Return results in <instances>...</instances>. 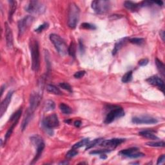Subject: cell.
Masks as SVG:
<instances>
[{"label": "cell", "mask_w": 165, "mask_h": 165, "mask_svg": "<svg viewBox=\"0 0 165 165\" xmlns=\"http://www.w3.org/2000/svg\"><path fill=\"white\" fill-rule=\"evenodd\" d=\"M80 9L74 3L69 5L68 13V25L70 28L75 29L79 20Z\"/></svg>", "instance_id": "cell-1"}, {"label": "cell", "mask_w": 165, "mask_h": 165, "mask_svg": "<svg viewBox=\"0 0 165 165\" xmlns=\"http://www.w3.org/2000/svg\"><path fill=\"white\" fill-rule=\"evenodd\" d=\"M31 53L32 57V70L35 72H37L40 67V55L39 44L36 40L31 42Z\"/></svg>", "instance_id": "cell-2"}, {"label": "cell", "mask_w": 165, "mask_h": 165, "mask_svg": "<svg viewBox=\"0 0 165 165\" xmlns=\"http://www.w3.org/2000/svg\"><path fill=\"white\" fill-rule=\"evenodd\" d=\"M50 39L52 42L58 54L61 56H65L68 52V47L61 37L56 34L50 35Z\"/></svg>", "instance_id": "cell-3"}, {"label": "cell", "mask_w": 165, "mask_h": 165, "mask_svg": "<svg viewBox=\"0 0 165 165\" xmlns=\"http://www.w3.org/2000/svg\"><path fill=\"white\" fill-rule=\"evenodd\" d=\"M46 7L42 2L32 0L26 5L25 10L32 14H42L45 12Z\"/></svg>", "instance_id": "cell-4"}, {"label": "cell", "mask_w": 165, "mask_h": 165, "mask_svg": "<svg viewBox=\"0 0 165 165\" xmlns=\"http://www.w3.org/2000/svg\"><path fill=\"white\" fill-rule=\"evenodd\" d=\"M111 3L107 0H96L92 2V8L97 14H102L107 12L110 9Z\"/></svg>", "instance_id": "cell-5"}, {"label": "cell", "mask_w": 165, "mask_h": 165, "mask_svg": "<svg viewBox=\"0 0 165 165\" xmlns=\"http://www.w3.org/2000/svg\"><path fill=\"white\" fill-rule=\"evenodd\" d=\"M31 143L36 148V153L31 164H34L38 160L45 148V143L42 138L39 136H34L31 138Z\"/></svg>", "instance_id": "cell-6"}, {"label": "cell", "mask_w": 165, "mask_h": 165, "mask_svg": "<svg viewBox=\"0 0 165 165\" xmlns=\"http://www.w3.org/2000/svg\"><path fill=\"white\" fill-rule=\"evenodd\" d=\"M109 109L110 110V112L107 115L105 120V123L106 124H110L112 123L116 119L122 117L124 115V110L120 107L113 106Z\"/></svg>", "instance_id": "cell-7"}, {"label": "cell", "mask_w": 165, "mask_h": 165, "mask_svg": "<svg viewBox=\"0 0 165 165\" xmlns=\"http://www.w3.org/2000/svg\"><path fill=\"white\" fill-rule=\"evenodd\" d=\"M41 96L38 93H32L29 100V107L26 114L32 116L34 111L36 110L41 101Z\"/></svg>", "instance_id": "cell-8"}, {"label": "cell", "mask_w": 165, "mask_h": 165, "mask_svg": "<svg viewBox=\"0 0 165 165\" xmlns=\"http://www.w3.org/2000/svg\"><path fill=\"white\" fill-rule=\"evenodd\" d=\"M34 20V17L32 16H27L18 21V31L19 36H21L29 29Z\"/></svg>", "instance_id": "cell-9"}, {"label": "cell", "mask_w": 165, "mask_h": 165, "mask_svg": "<svg viewBox=\"0 0 165 165\" xmlns=\"http://www.w3.org/2000/svg\"><path fill=\"white\" fill-rule=\"evenodd\" d=\"M59 122L58 117L55 113H52V114L47 116L43 121V126H45V128L48 130H51L56 128V127L59 126Z\"/></svg>", "instance_id": "cell-10"}, {"label": "cell", "mask_w": 165, "mask_h": 165, "mask_svg": "<svg viewBox=\"0 0 165 165\" xmlns=\"http://www.w3.org/2000/svg\"><path fill=\"white\" fill-rule=\"evenodd\" d=\"M138 148H130L128 149H124L120 151L119 154L120 155L123 157H126V158H139L141 157H144L145 154L138 151Z\"/></svg>", "instance_id": "cell-11"}, {"label": "cell", "mask_w": 165, "mask_h": 165, "mask_svg": "<svg viewBox=\"0 0 165 165\" xmlns=\"http://www.w3.org/2000/svg\"><path fill=\"white\" fill-rule=\"evenodd\" d=\"M132 123L134 124H155L158 123V120L156 119L150 117L147 115H141L137 116L132 118Z\"/></svg>", "instance_id": "cell-12"}, {"label": "cell", "mask_w": 165, "mask_h": 165, "mask_svg": "<svg viewBox=\"0 0 165 165\" xmlns=\"http://www.w3.org/2000/svg\"><path fill=\"white\" fill-rule=\"evenodd\" d=\"M124 139H119V138H114V139L109 140H102V141L99 143V145L103 147L109 148H115L117 146L121 145L124 141Z\"/></svg>", "instance_id": "cell-13"}, {"label": "cell", "mask_w": 165, "mask_h": 165, "mask_svg": "<svg viewBox=\"0 0 165 165\" xmlns=\"http://www.w3.org/2000/svg\"><path fill=\"white\" fill-rule=\"evenodd\" d=\"M13 95V91H9V93L7 94L5 98L3 100L1 104V107H0V117H2L3 115L6 112L8 107L9 106L10 103L11 102L12 97Z\"/></svg>", "instance_id": "cell-14"}, {"label": "cell", "mask_w": 165, "mask_h": 165, "mask_svg": "<svg viewBox=\"0 0 165 165\" xmlns=\"http://www.w3.org/2000/svg\"><path fill=\"white\" fill-rule=\"evenodd\" d=\"M147 81L150 84V85L155 86L156 87L160 89V90L164 92V83L163 80L160 77H159L157 75H153V76L150 77L147 79Z\"/></svg>", "instance_id": "cell-15"}, {"label": "cell", "mask_w": 165, "mask_h": 165, "mask_svg": "<svg viewBox=\"0 0 165 165\" xmlns=\"http://www.w3.org/2000/svg\"><path fill=\"white\" fill-rule=\"evenodd\" d=\"M5 38H6L7 45L8 48H11L13 47V34L12 32V29L10 28L8 23L5 24Z\"/></svg>", "instance_id": "cell-16"}, {"label": "cell", "mask_w": 165, "mask_h": 165, "mask_svg": "<svg viewBox=\"0 0 165 165\" xmlns=\"http://www.w3.org/2000/svg\"><path fill=\"white\" fill-rule=\"evenodd\" d=\"M128 41H129V38H128V37H124V38L119 40L118 41L116 42L114 48H113V50L112 51V54L115 55L116 53H117L121 48L124 47Z\"/></svg>", "instance_id": "cell-17"}, {"label": "cell", "mask_w": 165, "mask_h": 165, "mask_svg": "<svg viewBox=\"0 0 165 165\" xmlns=\"http://www.w3.org/2000/svg\"><path fill=\"white\" fill-rule=\"evenodd\" d=\"M139 136H141L144 137L148 138V139H152V140H156L158 139V137L155 136V131L151 130H143L140 132Z\"/></svg>", "instance_id": "cell-18"}, {"label": "cell", "mask_w": 165, "mask_h": 165, "mask_svg": "<svg viewBox=\"0 0 165 165\" xmlns=\"http://www.w3.org/2000/svg\"><path fill=\"white\" fill-rule=\"evenodd\" d=\"M124 6L127 9L132 12L137 11V10L140 8L139 3H136L130 1H124Z\"/></svg>", "instance_id": "cell-19"}, {"label": "cell", "mask_w": 165, "mask_h": 165, "mask_svg": "<svg viewBox=\"0 0 165 165\" xmlns=\"http://www.w3.org/2000/svg\"><path fill=\"white\" fill-rule=\"evenodd\" d=\"M10 8H9V20L10 21H12L13 14L16 10V7H17V2L15 1H10Z\"/></svg>", "instance_id": "cell-20"}, {"label": "cell", "mask_w": 165, "mask_h": 165, "mask_svg": "<svg viewBox=\"0 0 165 165\" xmlns=\"http://www.w3.org/2000/svg\"><path fill=\"white\" fill-rule=\"evenodd\" d=\"M47 90L48 92L55 94V95H61L62 92L57 86L52 85H48L47 86Z\"/></svg>", "instance_id": "cell-21"}, {"label": "cell", "mask_w": 165, "mask_h": 165, "mask_svg": "<svg viewBox=\"0 0 165 165\" xmlns=\"http://www.w3.org/2000/svg\"><path fill=\"white\" fill-rule=\"evenodd\" d=\"M56 105L54 102L52 100H47L46 101L44 105V110L45 112H49V111H52L55 109Z\"/></svg>", "instance_id": "cell-22"}, {"label": "cell", "mask_w": 165, "mask_h": 165, "mask_svg": "<svg viewBox=\"0 0 165 165\" xmlns=\"http://www.w3.org/2000/svg\"><path fill=\"white\" fill-rule=\"evenodd\" d=\"M155 64H156L157 68H158V69L159 70V72L161 73V75H163V76H164V74H165V67H164V65L163 64V62L159 60V59L156 58V59H155Z\"/></svg>", "instance_id": "cell-23"}, {"label": "cell", "mask_w": 165, "mask_h": 165, "mask_svg": "<svg viewBox=\"0 0 165 165\" xmlns=\"http://www.w3.org/2000/svg\"><path fill=\"white\" fill-rule=\"evenodd\" d=\"M68 53L70 56L73 57V58H75V54H76V45H75L74 41H71V43H70L69 47H68Z\"/></svg>", "instance_id": "cell-24"}, {"label": "cell", "mask_w": 165, "mask_h": 165, "mask_svg": "<svg viewBox=\"0 0 165 165\" xmlns=\"http://www.w3.org/2000/svg\"><path fill=\"white\" fill-rule=\"evenodd\" d=\"M59 109H60V110L64 114L69 115L72 113V110L69 105L63 103L59 105Z\"/></svg>", "instance_id": "cell-25"}, {"label": "cell", "mask_w": 165, "mask_h": 165, "mask_svg": "<svg viewBox=\"0 0 165 165\" xmlns=\"http://www.w3.org/2000/svg\"><path fill=\"white\" fill-rule=\"evenodd\" d=\"M19 120H16L14 121H13V123L12 124V125L10 126V127H9V130H8V131L7 132L6 134H5V140H7L10 137V136H11L12 132H13V130H14L15 126L17 125V124L18 123Z\"/></svg>", "instance_id": "cell-26"}, {"label": "cell", "mask_w": 165, "mask_h": 165, "mask_svg": "<svg viewBox=\"0 0 165 165\" xmlns=\"http://www.w3.org/2000/svg\"><path fill=\"white\" fill-rule=\"evenodd\" d=\"M89 142H90V140H89V139H82L81 141H80L79 142L75 143V145H73L72 148H74V149H78V148L83 147H84V146H86L88 145V143Z\"/></svg>", "instance_id": "cell-27"}, {"label": "cell", "mask_w": 165, "mask_h": 165, "mask_svg": "<svg viewBox=\"0 0 165 165\" xmlns=\"http://www.w3.org/2000/svg\"><path fill=\"white\" fill-rule=\"evenodd\" d=\"M132 79V72L129 71L128 72H126V74L123 75L122 77V79H121V81H122L123 83H126L130 81Z\"/></svg>", "instance_id": "cell-28"}, {"label": "cell", "mask_w": 165, "mask_h": 165, "mask_svg": "<svg viewBox=\"0 0 165 165\" xmlns=\"http://www.w3.org/2000/svg\"><path fill=\"white\" fill-rule=\"evenodd\" d=\"M102 140H103L102 139H94L93 141L89 142L88 143V145H86V150H88V149H90V148H93L97 145H99V143L102 141Z\"/></svg>", "instance_id": "cell-29"}, {"label": "cell", "mask_w": 165, "mask_h": 165, "mask_svg": "<svg viewBox=\"0 0 165 165\" xmlns=\"http://www.w3.org/2000/svg\"><path fill=\"white\" fill-rule=\"evenodd\" d=\"M21 113H22V109H19L17 112H15L14 113H13V115L11 116V117L10 118V121L13 122V121H14L16 120H20Z\"/></svg>", "instance_id": "cell-30"}, {"label": "cell", "mask_w": 165, "mask_h": 165, "mask_svg": "<svg viewBox=\"0 0 165 165\" xmlns=\"http://www.w3.org/2000/svg\"><path fill=\"white\" fill-rule=\"evenodd\" d=\"M148 146L152 147H164L165 143L164 141H158V142H148L147 143Z\"/></svg>", "instance_id": "cell-31"}, {"label": "cell", "mask_w": 165, "mask_h": 165, "mask_svg": "<svg viewBox=\"0 0 165 165\" xmlns=\"http://www.w3.org/2000/svg\"><path fill=\"white\" fill-rule=\"evenodd\" d=\"M129 41L131 43H133L135 45H141L145 42V39L143 38H137V37H134V38L129 39Z\"/></svg>", "instance_id": "cell-32"}, {"label": "cell", "mask_w": 165, "mask_h": 165, "mask_svg": "<svg viewBox=\"0 0 165 165\" xmlns=\"http://www.w3.org/2000/svg\"><path fill=\"white\" fill-rule=\"evenodd\" d=\"M59 86H60V87L63 89H64V90H66L67 91H69V92H70V93H72L73 92L72 86L67 83H61L59 84Z\"/></svg>", "instance_id": "cell-33"}, {"label": "cell", "mask_w": 165, "mask_h": 165, "mask_svg": "<svg viewBox=\"0 0 165 165\" xmlns=\"http://www.w3.org/2000/svg\"><path fill=\"white\" fill-rule=\"evenodd\" d=\"M78 154V151L76 150V149H74V148H72V150H70V151H69L68 152H67L66 157L67 158L70 159V158H72L75 157V155H77Z\"/></svg>", "instance_id": "cell-34"}, {"label": "cell", "mask_w": 165, "mask_h": 165, "mask_svg": "<svg viewBox=\"0 0 165 165\" xmlns=\"http://www.w3.org/2000/svg\"><path fill=\"white\" fill-rule=\"evenodd\" d=\"M81 26L82 28L85 29H88V30H95L96 29V27L95 25H91L90 23H83L81 25Z\"/></svg>", "instance_id": "cell-35"}, {"label": "cell", "mask_w": 165, "mask_h": 165, "mask_svg": "<svg viewBox=\"0 0 165 165\" xmlns=\"http://www.w3.org/2000/svg\"><path fill=\"white\" fill-rule=\"evenodd\" d=\"M47 27H48V24L45 23H43V25H39L38 28L35 30V31H36V32H38V33H40V32H43V31H44V30H45Z\"/></svg>", "instance_id": "cell-36"}, {"label": "cell", "mask_w": 165, "mask_h": 165, "mask_svg": "<svg viewBox=\"0 0 165 165\" xmlns=\"http://www.w3.org/2000/svg\"><path fill=\"white\" fill-rule=\"evenodd\" d=\"M85 70H81V71H78L77 72L75 73V74L74 75V76L76 79H80V78L83 77L85 74Z\"/></svg>", "instance_id": "cell-37"}, {"label": "cell", "mask_w": 165, "mask_h": 165, "mask_svg": "<svg viewBox=\"0 0 165 165\" xmlns=\"http://www.w3.org/2000/svg\"><path fill=\"white\" fill-rule=\"evenodd\" d=\"M109 151H110V150H94V151H91V152H90V154H96V155H97V154H103V153H107V152H109Z\"/></svg>", "instance_id": "cell-38"}, {"label": "cell", "mask_w": 165, "mask_h": 165, "mask_svg": "<svg viewBox=\"0 0 165 165\" xmlns=\"http://www.w3.org/2000/svg\"><path fill=\"white\" fill-rule=\"evenodd\" d=\"M148 63V59H141V60L139 61V65L140 66H146Z\"/></svg>", "instance_id": "cell-39"}, {"label": "cell", "mask_w": 165, "mask_h": 165, "mask_svg": "<svg viewBox=\"0 0 165 165\" xmlns=\"http://www.w3.org/2000/svg\"><path fill=\"white\" fill-rule=\"evenodd\" d=\"M164 160H165V155H162L161 156H160V158L158 159V163H157V164H159L163 163V162L164 161Z\"/></svg>", "instance_id": "cell-40"}, {"label": "cell", "mask_w": 165, "mask_h": 165, "mask_svg": "<svg viewBox=\"0 0 165 165\" xmlns=\"http://www.w3.org/2000/svg\"><path fill=\"white\" fill-rule=\"evenodd\" d=\"M79 49H80L81 52H85V47H84L83 43H82L81 41V40H79Z\"/></svg>", "instance_id": "cell-41"}, {"label": "cell", "mask_w": 165, "mask_h": 165, "mask_svg": "<svg viewBox=\"0 0 165 165\" xmlns=\"http://www.w3.org/2000/svg\"><path fill=\"white\" fill-rule=\"evenodd\" d=\"M74 125H75V126H76V127H77V128H79V127H80V126L81 125V121H79V120L75 121L74 122Z\"/></svg>", "instance_id": "cell-42"}, {"label": "cell", "mask_w": 165, "mask_h": 165, "mask_svg": "<svg viewBox=\"0 0 165 165\" xmlns=\"http://www.w3.org/2000/svg\"><path fill=\"white\" fill-rule=\"evenodd\" d=\"M160 36L162 38V39H163V41H164V31H161L160 32Z\"/></svg>", "instance_id": "cell-43"}, {"label": "cell", "mask_w": 165, "mask_h": 165, "mask_svg": "<svg viewBox=\"0 0 165 165\" xmlns=\"http://www.w3.org/2000/svg\"><path fill=\"white\" fill-rule=\"evenodd\" d=\"M154 3L158 4V5H160V6H162L163 5V2L162 1H153Z\"/></svg>", "instance_id": "cell-44"}, {"label": "cell", "mask_w": 165, "mask_h": 165, "mask_svg": "<svg viewBox=\"0 0 165 165\" xmlns=\"http://www.w3.org/2000/svg\"><path fill=\"white\" fill-rule=\"evenodd\" d=\"M100 158L103 159H106L107 158V156L105 155V153H103V154H101V155H100Z\"/></svg>", "instance_id": "cell-45"}, {"label": "cell", "mask_w": 165, "mask_h": 165, "mask_svg": "<svg viewBox=\"0 0 165 165\" xmlns=\"http://www.w3.org/2000/svg\"><path fill=\"white\" fill-rule=\"evenodd\" d=\"M5 85L3 86H1V96H2L3 95V91H4V89H5Z\"/></svg>", "instance_id": "cell-46"}, {"label": "cell", "mask_w": 165, "mask_h": 165, "mask_svg": "<svg viewBox=\"0 0 165 165\" xmlns=\"http://www.w3.org/2000/svg\"><path fill=\"white\" fill-rule=\"evenodd\" d=\"M68 163H69L68 162L66 161V162H61V163H60L59 164H68Z\"/></svg>", "instance_id": "cell-47"}]
</instances>
